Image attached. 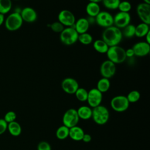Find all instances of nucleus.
I'll return each instance as SVG.
<instances>
[{"label": "nucleus", "mask_w": 150, "mask_h": 150, "mask_svg": "<svg viewBox=\"0 0 150 150\" xmlns=\"http://www.w3.org/2000/svg\"><path fill=\"white\" fill-rule=\"evenodd\" d=\"M122 34L120 29L114 25L105 28L102 33V39L110 47L118 45L122 39Z\"/></svg>", "instance_id": "obj_1"}, {"label": "nucleus", "mask_w": 150, "mask_h": 150, "mask_svg": "<svg viewBox=\"0 0 150 150\" xmlns=\"http://www.w3.org/2000/svg\"><path fill=\"white\" fill-rule=\"evenodd\" d=\"M106 54L108 60L115 64L123 63L127 59L125 49L118 45L109 47Z\"/></svg>", "instance_id": "obj_2"}, {"label": "nucleus", "mask_w": 150, "mask_h": 150, "mask_svg": "<svg viewBox=\"0 0 150 150\" xmlns=\"http://www.w3.org/2000/svg\"><path fill=\"white\" fill-rule=\"evenodd\" d=\"M91 118L97 124L104 125L106 124L109 120V111L106 107L99 105L93 108Z\"/></svg>", "instance_id": "obj_3"}, {"label": "nucleus", "mask_w": 150, "mask_h": 150, "mask_svg": "<svg viewBox=\"0 0 150 150\" xmlns=\"http://www.w3.org/2000/svg\"><path fill=\"white\" fill-rule=\"evenodd\" d=\"M79 33L73 27H66L60 33L59 38L61 42L66 45L70 46L78 41Z\"/></svg>", "instance_id": "obj_4"}, {"label": "nucleus", "mask_w": 150, "mask_h": 150, "mask_svg": "<svg viewBox=\"0 0 150 150\" xmlns=\"http://www.w3.org/2000/svg\"><path fill=\"white\" fill-rule=\"evenodd\" d=\"M23 20L20 13L14 12L9 15L5 20V26L9 31H15L18 30L22 25Z\"/></svg>", "instance_id": "obj_5"}, {"label": "nucleus", "mask_w": 150, "mask_h": 150, "mask_svg": "<svg viewBox=\"0 0 150 150\" xmlns=\"http://www.w3.org/2000/svg\"><path fill=\"white\" fill-rule=\"evenodd\" d=\"M129 105V103L126 96L118 95L114 97L110 101L111 108L116 112H122L126 111Z\"/></svg>", "instance_id": "obj_6"}, {"label": "nucleus", "mask_w": 150, "mask_h": 150, "mask_svg": "<svg viewBox=\"0 0 150 150\" xmlns=\"http://www.w3.org/2000/svg\"><path fill=\"white\" fill-rule=\"evenodd\" d=\"M79 120L77 110L74 108H70L64 113L62 122L64 125L70 128L77 125Z\"/></svg>", "instance_id": "obj_7"}, {"label": "nucleus", "mask_w": 150, "mask_h": 150, "mask_svg": "<svg viewBox=\"0 0 150 150\" xmlns=\"http://www.w3.org/2000/svg\"><path fill=\"white\" fill-rule=\"evenodd\" d=\"M57 19L58 21L66 27L73 26L76 21L73 12L67 9L60 11L58 14Z\"/></svg>", "instance_id": "obj_8"}, {"label": "nucleus", "mask_w": 150, "mask_h": 150, "mask_svg": "<svg viewBox=\"0 0 150 150\" xmlns=\"http://www.w3.org/2000/svg\"><path fill=\"white\" fill-rule=\"evenodd\" d=\"M95 22L99 26L106 28L113 25V16L107 11H100L95 17Z\"/></svg>", "instance_id": "obj_9"}, {"label": "nucleus", "mask_w": 150, "mask_h": 150, "mask_svg": "<svg viewBox=\"0 0 150 150\" xmlns=\"http://www.w3.org/2000/svg\"><path fill=\"white\" fill-rule=\"evenodd\" d=\"M103 100V93H101L97 88H93L88 91L87 101L89 107L94 108L99 105Z\"/></svg>", "instance_id": "obj_10"}, {"label": "nucleus", "mask_w": 150, "mask_h": 150, "mask_svg": "<svg viewBox=\"0 0 150 150\" xmlns=\"http://www.w3.org/2000/svg\"><path fill=\"white\" fill-rule=\"evenodd\" d=\"M100 72L103 77L110 79L112 77L116 72V66L109 60L104 61L100 68Z\"/></svg>", "instance_id": "obj_11"}, {"label": "nucleus", "mask_w": 150, "mask_h": 150, "mask_svg": "<svg viewBox=\"0 0 150 150\" xmlns=\"http://www.w3.org/2000/svg\"><path fill=\"white\" fill-rule=\"evenodd\" d=\"M131 19V18L129 12L120 11L113 16V25L119 29H123L130 23Z\"/></svg>", "instance_id": "obj_12"}, {"label": "nucleus", "mask_w": 150, "mask_h": 150, "mask_svg": "<svg viewBox=\"0 0 150 150\" xmlns=\"http://www.w3.org/2000/svg\"><path fill=\"white\" fill-rule=\"evenodd\" d=\"M136 11L142 22L150 25V4L140 3L137 5Z\"/></svg>", "instance_id": "obj_13"}, {"label": "nucleus", "mask_w": 150, "mask_h": 150, "mask_svg": "<svg viewBox=\"0 0 150 150\" xmlns=\"http://www.w3.org/2000/svg\"><path fill=\"white\" fill-rule=\"evenodd\" d=\"M62 90L67 94H74L79 87L77 81L73 77H66L61 83Z\"/></svg>", "instance_id": "obj_14"}, {"label": "nucleus", "mask_w": 150, "mask_h": 150, "mask_svg": "<svg viewBox=\"0 0 150 150\" xmlns=\"http://www.w3.org/2000/svg\"><path fill=\"white\" fill-rule=\"evenodd\" d=\"M132 49L134 55L138 57H144L148 55L150 52V44L145 41L139 42L134 45Z\"/></svg>", "instance_id": "obj_15"}, {"label": "nucleus", "mask_w": 150, "mask_h": 150, "mask_svg": "<svg viewBox=\"0 0 150 150\" xmlns=\"http://www.w3.org/2000/svg\"><path fill=\"white\" fill-rule=\"evenodd\" d=\"M20 15L23 21L28 23L34 22L38 18L36 11L30 6H26L23 8L20 12Z\"/></svg>", "instance_id": "obj_16"}, {"label": "nucleus", "mask_w": 150, "mask_h": 150, "mask_svg": "<svg viewBox=\"0 0 150 150\" xmlns=\"http://www.w3.org/2000/svg\"><path fill=\"white\" fill-rule=\"evenodd\" d=\"M72 27H73L75 29L76 32L79 35L87 32L90 27V24L87 18H80L77 21H76L74 25Z\"/></svg>", "instance_id": "obj_17"}, {"label": "nucleus", "mask_w": 150, "mask_h": 150, "mask_svg": "<svg viewBox=\"0 0 150 150\" xmlns=\"http://www.w3.org/2000/svg\"><path fill=\"white\" fill-rule=\"evenodd\" d=\"M84 130L80 127L76 125L69 128V137L73 141H81L84 134Z\"/></svg>", "instance_id": "obj_18"}, {"label": "nucleus", "mask_w": 150, "mask_h": 150, "mask_svg": "<svg viewBox=\"0 0 150 150\" xmlns=\"http://www.w3.org/2000/svg\"><path fill=\"white\" fill-rule=\"evenodd\" d=\"M76 110L80 119L87 120L91 118L92 108L90 107L87 105H82L79 107Z\"/></svg>", "instance_id": "obj_19"}, {"label": "nucleus", "mask_w": 150, "mask_h": 150, "mask_svg": "<svg viewBox=\"0 0 150 150\" xmlns=\"http://www.w3.org/2000/svg\"><path fill=\"white\" fill-rule=\"evenodd\" d=\"M86 11L88 16L95 18L101 11L100 6L98 3L89 2L86 5Z\"/></svg>", "instance_id": "obj_20"}, {"label": "nucleus", "mask_w": 150, "mask_h": 150, "mask_svg": "<svg viewBox=\"0 0 150 150\" xmlns=\"http://www.w3.org/2000/svg\"><path fill=\"white\" fill-rule=\"evenodd\" d=\"M7 130L11 135L18 137L22 132V127L18 122L14 121L8 124Z\"/></svg>", "instance_id": "obj_21"}, {"label": "nucleus", "mask_w": 150, "mask_h": 150, "mask_svg": "<svg viewBox=\"0 0 150 150\" xmlns=\"http://www.w3.org/2000/svg\"><path fill=\"white\" fill-rule=\"evenodd\" d=\"M149 31V25H148L144 22H141L135 26V36L138 38H143L145 37V36Z\"/></svg>", "instance_id": "obj_22"}, {"label": "nucleus", "mask_w": 150, "mask_h": 150, "mask_svg": "<svg viewBox=\"0 0 150 150\" xmlns=\"http://www.w3.org/2000/svg\"><path fill=\"white\" fill-rule=\"evenodd\" d=\"M93 47L100 53H106L109 46L103 39H97L93 42Z\"/></svg>", "instance_id": "obj_23"}, {"label": "nucleus", "mask_w": 150, "mask_h": 150, "mask_svg": "<svg viewBox=\"0 0 150 150\" xmlns=\"http://www.w3.org/2000/svg\"><path fill=\"white\" fill-rule=\"evenodd\" d=\"M110 87V81L108 79L102 77L97 83V87L101 93H104L107 92Z\"/></svg>", "instance_id": "obj_24"}, {"label": "nucleus", "mask_w": 150, "mask_h": 150, "mask_svg": "<svg viewBox=\"0 0 150 150\" xmlns=\"http://www.w3.org/2000/svg\"><path fill=\"white\" fill-rule=\"evenodd\" d=\"M69 135V128L64 125L60 126L56 131V136L60 140L67 138Z\"/></svg>", "instance_id": "obj_25"}, {"label": "nucleus", "mask_w": 150, "mask_h": 150, "mask_svg": "<svg viewBox=\"0 0 150 150\" xmlns=\"http://www.w3.org/2000/svg\"><path fill=\"white\" fill-rule=\"evenodd\" d=\"M122 34L125 38H131L135 36V26L132 24H129L122 29Z\"/></svg>", "instance_id": "obj_26"}, {"label": "nucleus", "mask_w": 150, "mask_h": 150, "mask_svg": "<svg viewBox=\"0 0 150 150\" xmlns=\"http://www.w3.org/2000/svg\"><path fill=\"white\" fill-rule=\"evenodd\" d=\"M12 5L11 0H0V13L5 15L9 12Z\"/></svg>", "instance_id": "obj_27"}, {"label": "nucleus", "mask_w": 150, "mask_h": 150, "mask_svg": "<svg viewBox=\"0 0 150 150\" xmlns=\"http://www.w3.org/2000/svg\"><path fill=\"white\" fill-rule=\"evenodd\" d=\"M93 39L91 34L86 32L81 34L79 35L78 37V41L83 45H88L91 44L93 42Z\"/></svg>", "instance_id": "obj_28"}, {"label": "nucleus", "mask_w": 150, "mask_h": 150, "mask_svg": "<svg viewBox=\"0 0 150 150\" xmlns=\"http://www.w3.org/2000/svg\"><path fill=\"white\" fill-rule=\"evenodd\" d=\"M76 98L81 102L86 101L88 96V91H87L84 88L79 87L78 89L74 93Z\"/></svg>", "instance_id": "obj_29"}, {"label": "nucleus", "mask_w": 150, "mask_h": 150, "mask_svg": "<svg viewBox=\"0 0 150 150\" xmlns=\"http://www.w3.org/2000/svg\"><path fill=\"white\" fill-rule=\"evenodd\" d=\"M120 0H103L102 2L104 6L110 10H115L118 9Z\"/></svg>", "instance_id": "obj_30"}, {"label": "nucleus", "mask_w": 150, "mask_h": 150, "mask_svg": "<svg viewBox=\"0 0 150 150\" xmlns=\"http://www.w3.org/2000/svg\"><path fill=\"white\" fill-rule=\"evenodd\" d=\"M126 97L129 103H134L137 102L140 99L141 94L137 90H132Z\"/></svg>", "instance_id": "obj_31"}, {"label": "nucleus", "mask_w": 150, "mask_h": 150, "mask_svg": "<svg viewBox=\"0 0 150 150\" xmlns=\"http://www.w3.org/2000/svg\"><path fill=\"white\" fill-rule=\"evenodd\" d=\"M132 8V5L129 1H120L118 9L120 12H129Z\"/></svg>", "instance_id": "obj_32"}, {"label": "nucleus", "mask_w": 150, "mask_h": 150, "mask_svg": "<svg viewBox=\"0 0 150 150\" xmlns=\"http://www.w3.org/2000/svg\"><path fill=\"white\" fill-rule=\"evenodd\" d=\"M16 114L13 111H9L6 112L4 115V120L8 124L9 122L16 121Z\"/></svg>", "instance_id": "obj_33"}, {"label": "nucleus", "mask_w": 150, "mask_h": 150, "mask_svg": "<svg viewBox=\"0 0 150 150\" xmlns=\"http://www.w3.org/2000/svg\"><path fill=\"white\" fill-rule=\"evenodd\" d=\"M50 28L52 31L56 33H60L64 28V26L59 21H56L50 25Z\"/></svg>", "instance_id": "obj_34"}, {"label": "nucleus", "mask_w": 150, "mask_h": 150, "mask_svg": "<svg viewBox=\"0 0 150 150\" xmlns=\"http://www.w3.org/2000/svg\"><path fill=\"white\" fill-rule=\"evenodd\" d=\"M37 150H52V147L49 143L43 141L38 144Z\"/></svg>", "instance_id": "obj_35"}, {"label": "nucleus", "mask_w": 150, "mask_h": 150, "mask_svg": "<svg viewBox=\"0 0 150 150\" xmlns=\"http://www.w3.org/2000/svg\"><path fill=\"white\" fill-rule=\"evenodd\" d=\"M8 128V123L4 120V118H0V135L5 133Z\"/></svg>", "instance_id": "obj_36"}, {"label": "nucleus", "mask_w": 150, "mask_h": 150, "mask_svg": "<svg viewBox=\"0 0 150 150\" xmlns=\"http://www.w3.org/2000/svg\"><path fill=\"white\" fill-rule=\"evenodd\" d=\"M125 55L128 58H131L134 56V52L132 48H128L125 50Z\"/></svg>", "instance_id": "obj_37"}, {"label": "nucleus", "mask_w": 150, "mask_h": 150, "mask_svg": "<svg viewBox=\"0 0 150 150\" xmlns=\"http://www.w3.org/2000/svg\"><path fill=\"white\" fill-rule=\"evenodd\" d=\"M81 141L86 143H88L91 141V136L88 134H84Z\"/></svg>", "instance_id": "obj_38"}, {"label": "nucleus", "mask_w": 150, "mask_h": 150, "mask_svg": "<svg viewBox=\"0 0 150 150\" xmlns=\"http://www.w3.org/2000/svg\"><path fill=\"white\" fill-rule=\"evenodd\" d=\"M145 38V42L150 44V31L147 33V34L144 37Z\"/></svg>", "instance_id": "obj_39"}, {"label": "nucleus", "mask_w": 150, "mask_h": 150, "mask_svg": "<svg viewBox=\"0 0 150 150\" xmlns=\"http://www.w3.org/2000/svg\"><path fill=\"white\" fill-rule=\"evenodd\" d=\"M5 22V17L4 15L0 13V26L3 24V23Z\"/></svg>", "instance_id": "obj_40"}, {"label": "nucleus", "mask_w": 150, "mask_h": 150, "mask_svg": "<svg viewBox=\"0 0 150 150\" xmlns=\"http://www.w3.org/2000/svg\"><path fill=\"white\" fill-rule=\"evenodd\" d=\"M89 2H96V3H99L100 2H102L103 0H88Z\"/></svg>", "instance_id": "obj_41"}, {"label": "nucleus", "mask_w": 150, "mask_h": 150, "mask_svg": "<svg viewBox=\"0 0 150 150\" xmlns=\"http://www.w3.org/2000/svg\"><path fill=\"white\" fill-rule=\"evenodd\" d=\"M144 3L148 4H150V0H143Z\"/></svg>", "instance_id": "obj_42"}]
</instances>
